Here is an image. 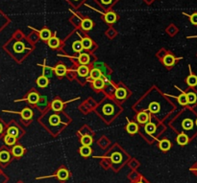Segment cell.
Segmentation results:
<instances>
[{
  "label": "cell",
  "mask_w": 197,
  "mask_h": 183,
  "mask_svg": "<svg viewBox=\"0 0 197 183\" xmlns=\"http://www.w3.org/2000/svg\"><path fill=\"white\" fill-rule=\"evenodd\" d=\"M103 111H104V113H105V114H107V115L112 114V113L114 112V108H113V105H111V104H107L106 106H104Z\"/></svg>",
  "instance_id": "cell-39"
},
{
  "label": "cell",
  "mask_w": 197,
  "mask_h": 183,
  "mask_svg": "<svg viewBox=\"0 0 197 183\" xmlns=\"http://www.w3.org/2000/svg\"><path fill=\"white\" fill-rule=\"evenodd\" d=\"M81 41H82V44H83V47L85 49H90V48H92V46H93V41H92V39H90V38H82Z\"/></svg>",
  "instance_id": "cell-31"
},
{
  "label": "cell",
  "mask_w": 197,
  "mask_h": 183,
  "mask_svg": "<svg viewBox=\"0 0 197 183\" xmlns=\"http://www.w3.org/2000/svg\"><path fill=\"white\" fill-rule=\"evenodd\" d=\"M177 144L180 145V146H185L189 143V137L187 134L185 133H180L178 136H177Z\"/></svg>",
  "instance_id": "cell-5"
},
{
  "label": "cell",
  "mask_w": 197,
  "mask_h": 183,
  "mask_svg": "<svg viewBox=\"0 0 197 183\" xmlns=\"http://www.w3.org/2000/svg\"><path fill=\"white\" fill-rule=\"evenodd\" d=\"M4 142L7 146H13L17 142V137L12 136L10 134H6L4 137Z\"/></svg>",
  "instance_id": "cell-23"
},
{
  "label": "cell",
  "mask_w": 197,
  "mask_h": 183,
  "mask_svg": "<svg viewBox=\"0 0 197 183\" xmlns=\"http://www.w3.org/2000/svg\"><path fill=\"white\" fill-rule=\"evenodd\" d=\"M52 74H53V69L52 68H49V67H43V75L46 76L47 78H50L52 77Z\"/></svg>",
  "instance_id": "cell-40"
},
{
  "label": "cell",
  "mask_w": 197,
  "mask_h": 183,
  "mask_svg": "<svg viewBox=\"0 0 197 183\" xmlns=\"http://www.w3.org/2000/svg\"><path fill=\"white\" fill-rule=\"evenodd\" d=\"M77 73L80 77H87V76L89 74V68L87 65H80L77 69Z\"/></svg>",
  "instance_id": "cell-17"
},
{
  "label": "cell",
  "mask_w": 197,
  "mask_h": 183,
  "mask_svg": "<svg viewBox=\"0 0 197 183\" xmlns=\"http://www.w3.org/2000/svg\"><path fill=\"white\" fill-rule=\"evenodd\" d=\"M190 22L193 25H197V13H193L190 16Z\"/></svg>",
  "instance_id": "cell-42"
},
{
  "label": "cell",
  "mask_w": 197,
  "mask_h": 183,
  "mask_svg": "<svg viewBox=\"0 0 197 183\" xmlns=\"http://www.w3.org/2000/svg\"><path fill=\"white\" fill-rule=\"evenodd\" d=\"M196 171H197V169H196Z\"/></svg>",
  "instance_id": "cell-48"
},
{
  "label": "cell",
  "mask_w": 197,
  "mask_h": 183,
  "mask_svg": "<svg viewBox=\"0 0 197 183\" xmlns=\"http://www.w3.org/2000/svg\"><path fill=\"white\" fill-rule=\"evenodd\" d=\"M46 104H47V101H46V98H44V97H42L40 100V102L38 103V104L40 106V108H44V106H46Z\"/></svg>",
  "instance_id": "cell-41"
},
{
  "label": "cell",
  "mask_w": 197,
  "mask_h": 183,
  "mask_svg": "<svg viewBox=\"0 0 197 183\" xmlns=\"http://www.w3.org/2000/svg\"><path fill=\"white\" fill-rule=\"evenodd\" d=\"M2 131H3V126L0 124V133H1Z\"/></svg>",
  "instance_id": "cell-44"
},
{
  "label": "cell",
  "mask_w": 197,
  "mask_h": 183,
  "mask_svg": "<svg viewBox=\"0 0 197 183\" xmlns=\"http://www.w3.org/2000/svg\"><path fill=\"white\" fill-rule=\"evenodd\" d=\"M19 114L21 115V117L24 120H30V119L33 117V111H32V109H30L28 108L24 109L21 112H19Z\"/></svg>",
  "instance_id": "cell-21"
},
{
  "label": "cell",
  "mask_w": 197,
  "mask_h": 183,
  "mask_svg": "<svg viewBox=\"0 0 197 183\" xmlns=\"http://www.w3.org/2000/svg\"><path fill=\"white\" fill-rule=\"evenodd\" d=\"M179 104L181 105H187L189 104V101H188V97H187V94L186 93H182L178 98H177Z\"/></svg>",
  "instance_id": "cell-32"
},
{
  "label": "cell",
  "mask_w": 197,
  "mask_h": 183,
  "mask_svg": "<svg viewBox=\"0 0 197 183\" xmlns=\"http://www.w3.org/2000/svg\"><path fill=\"white\" fill-rule=\"evenodd\" d=\"M69 175H70L69 172L66 169L65 167H62V168H60V169L57 171L55 175H49V176H46V177H53V176H55L60 181H66V180H67L69 178Z\"/></svg>",
  "instance_id": "cell-1"
},
{
  "label": "cell",
  "mask_w": 197,
  "mask_h": 183,
  "mask_svg": "<svg viewBox=\"0 0 197 183\" xmlns=\"http://www.w3.org/2000/svg\"><path fill=\"white\" fill-rule=\"evenodd\" d=\"M24 152H25V149L20 145H16L12 149V155L14 157H21L24 155Z\"/></svg>",
  "instance_id": "cell-2"
},
{
  "label": "cell",
  "mask_w": 197,
  "mask_h": 183,
  "mask_svg": "<svg viewBox=\"0 0 197 183\" xmlns=\"http://www.w3.org/2000/svg\"><path fill=\"white\" fill-rule=\"evenodd\" d=\"M114 95H115V98L118 99V100H123L126 98L127 96V91L125 88L123 87H118L116 88L115 92H114Z\"/></svg>",
  "instance_id": "cell-3"
},
{
  "label": "cell",
  "mask_w": 197,
  "mask_h": 183,
  "mask_svg": "<svg viewBox=\"0 0 197 183\" xmlns=\"http://www.w3.org/2000/svg\"><path fill=\"white\" fill-rule=\"evenodd\" d=\"M102 76H103L102 72L98 68H93V69H92V71L89 72V78L93 79V81L102 78Z\"/></svg>",
  "instance_id": "cell-13"
},
{
  "label": "cell",
  "mask_w": 197,
  "mask_h": 183,
  "mask_svg": "<svg viewBox=\"0 0 197 183\" xmlns=\"http://www.w3.org/2000/svg\"><path fill=\"white\" fill-rule=\"evenodd\" d=\"M93 139L90 135L86 134V135H83L81 137V144L83 146H90L93 144Z\"/></svg>",
  "instance_id": "cell-18"
},
{
  "label": "cell",
  "mask_w": 197,
  "mask_h": 183,
  "mask_svg": "<svg viewBox=\"0 0 197 183\" xmlns=\"http://www.w3.org/2000/svg\"><path fill=\"white\" fill-rule=\"evenodd\" d=\"M148 109L152 113H157L160 111V104L158 103H152V104H150Z\"/></svg>",
  "instance_id": "cell-35"
},
{
  "label": "cell",
  "mask_w": 197,
  "mask_h": 183,
  "mask_svg": "<svg viewBox=\"0 0 197 183\" xmlns=\"http://www.w3.org/2000/svg\"><path fill=\"white\" fill-rule=\"evenodd\" d=\"M135 183H145V182H143L142 180H140V181H137V182H135Z\"/></svg>",
  "instance_id": "cell-45"
},
{
  "label": "cell",
  "mask_w": 197,
  "mask_h": 183,
  "mask_svg": "<svg viewBox=\"0 0 197 183\" xmlns=\"http://www.w3.org/2000/svg\"><path fill=\"white\" fill-rule=\"evenodd\" d=\"M54 71H55L57 76H59V77H63V76H65L67 74V67L64 64H58L54 68Z\"/></svg>",
  "instance_id": "cell-7"
},
{
  "label": "cell",
  "mask_w": 197,
  "mask_h": 183,
  "mask_svg": "<svg viewBox=\"0 0 197 183\" xmlns=\"http://www.w3.org/2000/svg\"><path fill=\"white\" fill-rule=\"evenodd\" d=\"M40 38L42 40H49V38H51V32L50 30L47 28L42 29L41 31H40Z\"/></svg>",
  "instance_id": "cell-12"
},
{
  "label": "cell",
  "mask_w": 197,
  "mask_h": 183,
  "mask_svg": "<svg viewBox=\"0 0 197 183\" xmlns=\"http://www.w3.org/2000/svg\"><path fill=\"white\" fill-rule=\"evenodd\" d=\"M37 84L40 86V87H45L47 86L48 84V78L46 77L45 75H41L40 77H39V79L37 80Z\"/></svg>",
  "instance_id": "cell-19"
},
{
  "label": "cell",
  "mask_w": 197,
  "mask_h": 183,
  "mask_svg": "<svg viewBox=\"0 0 197 183\" xmlns=\"http://www.w3.org/2000/svg\"><path fill=\"white\" fill-rule=\"evenodd\" d=\"M72 48H73V51L74 52H81L84 47H83V44H82V41L81 40H76L74 41L73 44H72Z\"/></svg>",
  "instance_id": "cell-29"
},
{
  "label": "cell",
  "mask_w": 197,
  "mask_h": 183,
  "mask_svg": "<svg viewBox=\"0 0 197 183\" xmlns=\"http://www.w3.org/2000/svg\"><path fill=\"white\" fill-rule=\"evenodd\" d=\"M195 123H196V126H197V119H196V122H195Z\"/></svg>",
  "instance_id": "cell-46"
},
{
  "label": "cell",
  "mask_w": 197,
  "mask_h": 183,
  "mask_svg": "<svg viewBox=\"0 0 197 183\" xmlns=\"http://www.w3.org/2000/svg\"><path fill=\"white\" fill-rule=\"evenodd\" d=\"M162 62H163V64L165 66L169 67V66H172L175 64V58L172 55L168 54V55L164 56V58H162Z\"/></svg>",
  "instance_id": "cell-9"
},
{
  "label": "cell",
  "mask_w": 197,
  "mask_h": 183,
  "mask_svg": "<svg viewBox=\"0 0 197 183\" xmlns=\"http://www.w3.org/2000/svg\"><path fill=\"white\" fill-rule=\"evenodd\" d=\"M94 68H98L101 72H102V75L103 76H107V68H106V66L104 65V64L102 62H97L94 64Z\"/></svg>",
  "instance_id": "cell-28"
},
{
  "label": "cell",
  "mask_w": 197,
  "mask_h": 183,
  "mask_svg": "<svg viewBox=\"0 0 197 183\" xmlns=\"http://www.w3.org/2000/svg\"><path fill=\"white\" fill-rule=\"evenodd\" d=\"M183 128L185 130H191L193 128V122L190 120V119H186L184 122H183Z\"/></svg>",
  "instance_id": "cell-37"
},
{
  "label": "cell",
  "mask_w": 197,
  "mask_h": 183,
  "mask_svg": "<svg viewBox=\"0 0 197 183\" xmlns=\"http://www.w3.org/2000/svg\"><path fill=\"white\" fill-rule=\"evenodd\" d=\"M187 97H188V101H189V104H195L196 101H197V95L192 92V91H190V92H189L187 94Z\"/></svg>",
  "instance_id": "cell-33"
},
{
  "label": "cell",
  "mask_w": 197,
  "mask_h": 183,
  "mask_svg": "<svg viewBox=\"0 0 197 183\" xmlns=\"http://www.w3.org/2000/svg\"><path fill=\"white\" fill-rule=\"evenodd\" d=\"M126 130H127L128 133H130V134H135L136 132H138L139 127H138L137 123H133V122H131V123H129V124L127 125Z\"/></svg>",
  "instance_id": "cell-22"
},
{
  "label": "cell",
  "mask_w": 197,
  "mask_h": 183,
  "mask_svg": "<svg viewBox=\"0 0 197 183\" xmlns=\"http://www.w3.org/2000/svg\"><path fill=\"white\" fill-rule=\"evenodd\" d=\"M187 84L190 86H195L197 85V76L190 74L188 79H187Z\"/></svg>",
  "instance_id": "cell-30"
},
{
  "label": "cell",
  "mask_w": 197,
  "mask_h": 183,
  "mask_svg": "<svg viewBox=\"0 0 197 183\" xmlns=\"http://www.w3.org/2000/svg\"><path fill=\"white\" fill-rule=\"evenodd\" d=\"M110 159L114 164H119L122 162V155H121V154H119V152L115 151L112 154V155L110 156Z\"/></svg>",
  "instance_id": "cell-16"
},
{
  "label": "cell",
  "mask_w": 197,
  "mask_h": 183,
  "mask_svg": "<svg viewBox=\"0 0 197 183\" xmlns=\"http://www.w3.org/2000/svg\"><path fill=\"white\" fill-rule=\"evenodd\" d=\"M75 1H78V0H75Z\"/></svg>",
  "instance_id": "cell-47"
},
{
  "label": "cell",
  "mask_w": 197,
  "mask_h": 183,
  "mask_svg": "<svg viewBox=\"0 0 197 183\" xmlns=\"http://www.w3.org/2000/svg\"><path fill=\"white\" fill-rule=\"evenodd\" d=\"M60 39L57 37H51V38H49L48 40V46L55 49L60 46Z\"/></svg>",
  "instance_id": "cell-24"
},
{
  "label": "cell",
  "mask_w": 197,
  "mask_h": 183,
  "mask_svg": "<svg viewBox=\"0 0 197 183\" xmlns=\"http://www.w3.org/2000/svg\"><path fill=\"white\" fill-rule=\"evenodd\" d=\"M79 152L83 157H88L90 155H92L93 150L90 148V146H82L79 149Z\"/></svg>",
  "instance_id": "cell-6"
},
{
  "label": "cell",
  "mask_w": 197,
  "mask_h": 183,
  "mask_svg": "<svg viewBox=\"0 0 197 183\" xmlns=\"http://www.w3.org/2000/svg\"><path fill=\"white\" fill-rule=\"evenodd\" d=\"M159 148L162 150V151H168L170 150L171 148V143L169 140L168 139H163V140H161L160 143H159Z\"/></svg>",
  "instance_id": "cell-10"
},
{
  "label": "cell",
  "mask_w": 197,
  "mask_h": 183,
  "mask_svg": "<svg viewBox=\"0 0 197 183\" xmlns=\"http://www.w3.org/2000/svg\"><path fill=\"white\" fill-rule=\"evenodd\" d=\"M11 160V154L6 150H0V162L1 163H7Z\"/></svg>",
  "instance_id": "cell-8"
},
{
  "label": "cell",
  "mask_w": 197,
  "mask_h": 183,
  "mask_svg": "<svg viewBox=\"0 0 197 183\" xmlns=\"http://www.w3.org/2000/svg\"><path fill=\"white\" fill-rule=\"evenodd\" d=\"M26 100H27L30 104H38V103L40 102V97L39 96L38 93H36V92H31V93H30V94L28 95V97H27Z\"/></svg>",
  "instance_id": "cell-11"
},
{
  "label": "cell",
  "mask_w": 197,
  "mask_h": 183,
  "mask_svg": "<svg viewBox=\"0 0 197 183\" xmlns=\"http://www.w3.org/2000/svg\"><path fill=\"white\" fill-rule=\"evenodd\" d=\"M49 122L53 125V126H57L60 124V117L58 114H53L51 115V117L49 118Z\"/></svg>",
  "instance_id": "cell-36"
},
{
  "label": "cell",
  "mask_w": 197,
  "mask_h": 183,
  "mask_svg": "<svg viewBox=\"0 0 197 183\" xmlns=\"http://www.w3.org/2000/svg\"><path fill=\"white\" fill-rule=\"evenodd\" d=\"M81 27L83 30H85V31H89V30L93 27V22L88 18H86V19L82 20Z\"/></svg>",
  "instance_id": "cell-15"
},
{
  "label": "cell",
  "mask_w": 197,
  "mask_h": 183,
  "mask_svg": "<svg viewBox=\"0 0 197 183\" xmlns=\"http://www.w3.org/2000/svg\"><path fill=\"white\" fill-rule=\"evenodd\" d=\"M156 129H157V127H156V125L154 123H147L145 125V128H144L145 131L148 134H153L156 131Z\"/></svg>",
  "instance_id": "cell-27"
},
{
  "label": "cell",
  "mask_w": 197,
  "mask_h": 183,
  "mask_svg": "<svg viewBox=\"0 0 197 183\" xmlns=\"http://www.w3.org/2000/svg\"><path fill=\"white\" fill-rule=\"evenodd\" d=\"M78 60H79V63H80L82 65H87V64L89 63L90 58H89L88 54H87V53H82V54H80V56L78 57Z\"/></svg>",
  "instance_id": "cell-20"
},
{
  "label": "cell",
  "mask_w": 197,
  "mask_h": 183,
  "mask_svg": "<svg viewBox=\"0 0 197 183\" xmlns=\"http://www.w3.org/2000/svg\"><path fill=\"white\" fill-rule=\"evenodd\" d=\"M112 1H113V0H101V2H102L103 4H105V5H109V4H111Z\"/></svg>",
  "instance_id": "cell-43"
},
{
  "label": "cell",
  "mask_w": 197,
  "mask_h": 183,
  "mask_svg": "<svg viewBox=\"0 0 197 183\" xmlns=\"http://www.w3.org/2000/svg\"><path fill=\"white\" fill-rule=\"evenodd\" d=\"M105 20L108 23H114L116 20V14L114 12H109L105 14Z\"/></svg>",
  "instance_id": "cell-25"
},
{
  "label": "cell",
  "mask_w": 197,
  "mask_h": 183,
  "mask_svg": "<svg viewBox=\"0 0 197 183\" xmlns=\"http://www.w3.org/2000/svg\"><path fill=\"white\" fill-rule=\"evenodd\" d=\"M93 87H94L95 89L101 90V89H103L104 86H105V81H104L102 78L97 79V80H94L93 83Z\"/></svg>",
  "instance_id": "cell-26"
},
{
  "label": "cell",
  "mask_w": 197,
  "mask_h": 183,
  "mask_svg": "<svg viewBox=\"0 0 197 183\" xmlns=\"http://www.w3.org/2000/svg\"><path fill=\"white\" fill-rule=\"evenodd\" d=\"M149 114L146 113L145 111H141L138 114L137 116V119H138V122L141 124H147L148 123V121H149Z\"/></svg>",
  "instance_id": "cell-4"
},
{
  "label": "cell",
  "mask_w": 197,
  "mask_h": 183,
  "mask_svg": "<svg viewBox=\"0 0 197 183\" xmlns=\"http://www.w3.org/2000/svg\"><path fill=\"white\" fill-rule=\"evenodd\" d=\"M25 49V46L24 44L20 41H18L14 43V51H16L17 53H22Z\"/></svg>",
  "instance_id": "cell-34"
},
{
  "label": "cell",
  "mask_w": 197,
  "mask_h": 183,
  "mask_svg": "<svg viewBox=\"0 0 197 183\" xmlns=\"http://www.w3.org/2000/svg\"><path fill=\"white\" fill-rule=\"evenodd\" d=\"M51 108L54 111H61L64 108V103L61 100H55L51 104Z\"/></svg>",
  "instance_id": "cell-14"
},
{
  "label": "cell",
  "mask_w": 197,
  "mask_h": 183,
  "mask_svg": "<svg viewBox=\"0 0 197 183\" xmlns=\"http://www.w3.org/2000/svg\"><path fill=\"white\" fill-rule=\"evenodd\" d=\"M7 134H10L12 136L18 137L19 136V129L16 127H10L7 130Z\"/></svg>",
  "instance_id": "cell-38"
}]
</instances>
